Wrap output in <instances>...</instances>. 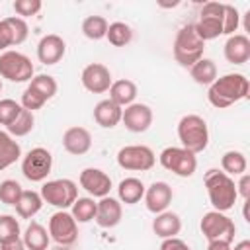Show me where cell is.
<instances>
[{
  "label": "cell",
  "instance_id": "obj_1",
  "mask_svg": "<svg viewBox=\"0 0 250 250\" xmlns=\"http://www.w3.org/2000/svg\"><path fill=\"white\" fill-rule=\"evenodd\" d=\"M248 96H250V82L240 72H230L217 78L207 90V100L217 109L230 107L232 104L246 100Z\"/></svg>",
  "mask_w": 250,
  "mask_h": 250
},
{
  "label": "cell",
  "instance_id": "obj_2",
  "mask_svg": "<svg viewBox=\"0 0 250 250\" xmlns=\"http://www.w3.org/2000/svg\"><path fill=\"white\" fill-rule=\"evenodd\" d=\"M203 184H205L207 197L215 211L227 213L229 209L234 207L238 193H236V184L230 176H227L219 168H209L203 176Z\"/></svg>",
  "mask_w": 250,
  "mask_h": 250
},
{
  "label": "cell",
  "instance_id": "obj_3",
  "mask_svg": "<svg viewBox=\"0 0 250 250\" xmlns=\"http://www.w3.org/2000/svg\"><path fill=\"white\" fill-rule=\"evenodd\" d=\"M203 49H205V41L197 35L193 23H188V25L178 29L176 39H174V47H172L174 59L178 64L189 68L199 59H203Z\"/></svg>",
  "mask_w": 250,
  "mask_h": 250
},
{
  "label": "cell",
  "instance_id": "obj_4",
  "mask_svg": "<svg viewBox=\"0 0 250 250\" xmlns=\"http://www.w3.org/2000/svg\"><path fill=\"white\" fill-rule=\"evenodd\" d=\"M178 139L182 146L193 154H199L209 145V127L201 115H184L178 123Z\"/></svg>",
  "mask_w": 250,
  "mask_h": 250
},
{
  "label": "cell",
  "instance_id": "obj_5",
  "mask_svg": "<svg viewBox=\"0 0 250 250\" xmlns=\"http://www.w3.org/2000/svg\"><path fill=\"white\" fill-rule=\"evenodd\" d=\"M39 193L43 203H49L59 211H66L78 199V186L68 178H59V180L45 182Z\"/></svg>",
  "mask_w": 250,
  "mask_h": 250
},
{
  "label": "cell",
  "instance_id": "obj_6",
  "mask_svg": "<svg viewBox=\"0 0 250 250\" xmlns=\"http://www.w3.org/2000/svg\"><path fill=\"white\" fill-rule=\"evenodd\" d=\"M160 166L168 172H172L178 178H189L197 170V158L193 152L186 150L184 146H166L160 156Z\"/></svg>",
  "mask_w": 250,
  "mask_h": 250
},
{
  "label": "cell",
  "instance_id": "obj_7",
  "mask_svg": "<svg viewBox=\"0 0 250 250\" xmlns=\"http://www.w3.org/2000/svg\"><path fill=\"white\" fill-rule=\"evenodd\" d=\"M33 72V62L27 55L12 49L0 55V78L10 82H29L35 76Z\"/></svg>",
  "mask_w": 250,
  "mask_h": 250
},
{
  "label": "cell",
  "instance_id": "obj_8",
  "mask_svg": "<svg viewBox=\"0 0 250 250\" xmlns=\"http://www.w3.org/2000/svg\"><path fill=\"white\" fill-rule=\"evenodd\" d=\"M199 229L203 232V236L207 238V242H217V240H223V242H230L234 240V232H236V227H234V221L230 217H227L225 213L221 211H207L203 217H201V223H199Z\"/></svg>",
  "mask_w": 250,
  "mask_h": 250
},
{
  "label": "cell",
  "instance_id": "obj_9",
  "mask_svg": "<svg viewBox=\"0 0 250 250\" xmlns=\"http://www.w3.org/2000/svg\"><path fill=\"white\" fill-rule=\"evenodd\" d=\"M223 18H225V4L207 2L203 4L199 12V20L197 23H193V27L203 41H211L223 35Z\"/></svg>",
  "mask_w": 250,
  "mask_h": 250
},
{
  "label": "cell",
  "instance_id": "obj_10",
  "mask_svg": "<svg viewBox=\"0 0 250 250\" xmlns=\"http://www.w3.org/2000/svg\"><path fill=\"white\" fill-rule=\"evenodd\" d=\"M156 156L146 145H127L117 152V164L129 172H146L154 166Z\"/></svg>",
  "mask_w": 250,
  "mask_h": 250
},
{
  "label": "cell",
  "instance_id": "obj_11",
  "mask_svg": "<svg viewBox=\"0 0 250 250\" xmlns=\"http://www.w3.org/2000/svg\"><path fill=\"white\" fill-rule=\"evenodd\" d=\"M51 168H53V154L43 146L31 148L21 160V174L29 182H45L47 176L51 174Z\"/></svg>",
  "mask_w": 250,
  "mask_h": 250
},
{
  "label": "cell",
  "instance_id": "obj_12",
  "mask_svg": "<svg viewBox=\"0 0 250 250\" xmlns=\"http://www.w3.org/2000/svg\"><path fill=\"white\" fill-rule=\"evenodd\" d=\"M49 236L59 246H70L78 238V223L68 211H57L49 219Z\"/></svg>",
  "mask_w": 250,
  "mask_h": 250
},
{
  "label": "cell",
  "instance_id": "obj_13",
  "mask_svg": "<svg viewBox=\"0 0 250 250\" xmlns=\"http://www.w3.org/2000/svg\"><path fill=\"white\" fill-rule=\"evenodd\" d=\"M80 82L82 86L90 92V94H104L109 90L111 86V72L105 64L102 62H90L88 66L82 68L80 74Z\"/></svg>",
  "mask_w": 250,
  "mask_h": 250
},
{
  "label": "cell",
  "instance_id": "obj_14",
  "mask_svg": "<svg viewBox=\"0 0 250 250\" xmlns=\"http://www.w3.org/2000/svg\"><path fill=\"white\" fill-rule=\"evenodd\" d=\"M121 123L131 133H145L152 125V109L146 104L133 102L121 113Z\"/></svg>",
  "mask_w": 250,
  "mask_h": 250
},
{
  "label": "cell",
  "instance_id": "obj_15",
  "mask_svg": "<svg viewBox=\"0 0 250 250\" xmlns=\"http://www.w3.org/2000/svg\"><path fill=\"white\" fill-rule=\"evenodd\" d=\"M80 188H84L92 197H105L109 195V189H111V178L100 170V168H84L80 172Z\"/></svg>",
  "mask_w": 250,
  "mask_h": 250
},
{
  "label": "cell",
  "instance_id": "obj_16",
  "mask_svg": "<svg viewBox=\"0 0 250 250\" xmlns=\"http://www.w3.org/2000/svg\"><path fill=\"white\" fill-rule=\"evenodd\" d=\"M66 53V43L61 35L57 33H49V35H43L41 41L37 43V59L39 62L51 66V64H57Z\"/></svg>",
  "mask_w": 250,
  "mask_h": 250
},
{
  "label": "cell",
  "instance_id": "obj_17",
  "mask_svg": "<svg viewBox=\"0 0 250 250\" xmlns=\"http://www.w3.org/2000/svg\"><path fill=\"white\" fill-rule=\"evenodd\" d=\"M174 191L166 182H152L146 189H145V205L150 213L158 215L162 211H168V205L172 203Z\"/></svg>",
  "mask_w": 250,
  "mask_h": 250
},
{
  "label": "cell",
  "instance_id": "obj_18",
  "mask_svg": "<svg viewBox=\"0 0 250 250\" xmlns=\"http://www.w3.org/2000/svg\"><path fill=\"white\" fill-rule=\"evenodd\" d=\"M121 217H123V207H121V201L111 197V195H105L98 201L96 205V217L94 221L102 227V229H113L121 223Z\"/></svg>",
  "mask_w": 250,
  "mask_h": 250
},
{
  "label": "cell",
  "instance_id": "obj_19",
  "mask_svg": "<svg viewBox=\"0 0 250 250\" xmlns=\"http://www.w3.org/2000/svg\"><path fill=\"white\" fill-rule=\"evenodd\" d=\"M62 146L68 154L82 156L92 148V135L86 127H80V125L68 127L62 133Z\"/></svg>",
  "mask_w": 250,
  "mask_h": 250
},
{
  "label": "cell",
  "instance_id": "obj_20",
  "mask_svg": "<svg viewBox=\"0 0 250 250\" xmlns=\"http://www.w3.org/2000/svg\"><path fill=\"white\" fill-rule=\"evenodd\" d=\"M225 59L230 64H244L250 59V39L244 33H234L225 43Z\"/></svg>",
  "mask_w": 250,
  "mask_h": 250
},
{
  "label": "cell",
  "instance_id": "obj_21",
  "mask_svg": "<svg viewBox=\"0 0 250 250\" xmlns=\"http://www.w3.org/2000/svg\"><path fill=\"white\" fill-rule=\"evenodd\" d=\"M121 113H123V107H119L109 98L100 100L94 107V121L104 129H113L115 125L121 123Z\"/></svg>",
  "mask_w": 250,
  "mask_h": 250
},
{
  "label": "cell",
  "instance_id": "obj_22",
  "mask_svg": "<svg viewBox=\"0 0 250 250\" xmlns=\"http://www.w3.org/2000/svg\"><path fill=\"white\" fill-rule=\"evenodd\" d=\"M152 230L162 240L164 238H174L182 230V219L174 211H162V213L154 215V219H152Z\"/></svg>",
  "mask_w": 250,
  "mask_h": 250
},
{
  "label": "cell",
  "instance_id": "obj_23",
  "mask_svg": "<svg viewBox=\"0 0 250 250\" xmlns=\"http://www.w3.org/2000/svg\"><path fill=\"white\" fill-rule=\"evenodd\" d=\"M107 92H109V100L111 102H115L119 107H127L137 98V84L133 80H129V78H121V80L111 82Z\"/></svg>",
  "mask_w": 250,
  "mask_h": 250
},
{
  "label": "cell",
  "instance_id": "obj_24",
  "mask_svg": "<svg viewBox=\"0 0 250 250\" xmlns=\"http://www.w3.org/2000/svg\"><path fill=\"white\" fill-rule=\"evenodd\" d=\"M145 184L139 178H125L117 186V199L125 205H135L145 197Z\"/></svg>",
  "mask_w": 250,
  "mask_h": 250
},
{
  "label": "cell",
  "instance_id": "obj_25",
  "mask_svg": "<svg viewBox=\"0 0 250 250\" xmlns=\"http://www.w3.org/2000/svg\"><path fill=\"white\" fill-rule=\"evenodd\" d=\"M20 156H21L20 143L8 131H0V172L10 168L16 160H20Z\"/></svg>",
  "mask_w": 250,
  "mask_h": 250
},
{
  "label": "cell",
  "instance_id": "obj_26",
  "mask_svg": "<svg viewBox=\"0 0 250 250\" xmlns=\"http://www.w3.org/2000/svg\"><path fill=\"white\" fill-rule=\"evenodd\" d=\"M21 240H23L25 250H47L49 248V242H51V236H49V230L43 225L29 223Z\"/></svg>",
  "mask_w": 250,
  "mask_h": 250
},
{
  "label": "cell",
  "instance_id": "obj_27",
  "mask_svg": "<svg viewBox=\"0 0 250 250\" xmlns=\"http://www.w3.org/2000/svg\"><path fill=\"white\" fill-rule=\"evenodd\" d=\"M16 207V213L21 217V219H31L35 217L41 207H43V199H41V193L33 191V189H23L18 203L14 205Z\"/></svg>",
  "mask_w": 250,
  "mask_h": 250
},
{
  "label": "cell",
  "instance_id": "obj_28",
  "mask_svg": "<svg viewBox=\"0 0 250 250\" xmlns=\"http://www.w3.org/2000/svg\"><path fill=\"white\" fill-rule=\"evenodd\" d=\"M189 74L193 78V82L201 84V86H211L217 80V64L211 59H199L195 64L189 66Z\"/></svg>",
  "mask_w": 250,
  "mask_h": 250
},
{
  "label": "cell",
  "instance_id": "obj_29",
  "mask_svg": "<svg viewBox=\"0 0 250 250\" xmlns=\"http://www.w3.org/2000/svg\"><path fill=\"white\" fill-rule=\"evenodd\" d=\"M221 168L230 178L232 176H240V174H246L248 160H246L244 152H240V150H227L221 156Z\"/></svg>",
  "mask_w": 250,
  "mask_h": 250
},
{
  "label": "cell",
  "instance_id": "obj_30",
  "mask_svg": "<svg viewBox=\"0 0 250 250\" xmlns=\"http://www.w3.org/2000/svg\"><path fill=\"white\" fill-rule=\"evenodd\" d=\"M105 39L113 45V47H125L131 43L133 39V29L131 25H127L125 21H113L107 25V33Z\"/></svg>",
  "mask_w": 250,
  "mask_h": 250
},
{
  "label": "cell",
  "instance_id": "obj_31",
  "mask_svg": "<svg viewBox=\"0 0 250 250\" xmlns=\"http://www.w3.org/2000/svg\"><path fill=\"white\" fill-rule=\"evenodd\" d=\"M96 205L98 201H94V197H78L70 207V215L76 223H90L96 217Z\"/></svg>",
  "mask_w": 250,
  "mask_h": 250
},
{
  "label": "cell",
  "instance_id": "obj_32",
  "mask_svg": "<svg viewBox=\"0 0 250 250\" xmlns=\"http://www.w3.org/2000/svg\"><path fill=\"white\" fill-rule=\"evenodd\" d=\"M107 20L104 16H88L84 21H82V33L84 37L92 39V41H100L105 37L107 33Z\"/></svg>",
  "mask_w": 250,
  "mask_h": 250
},
{
  "label": "cell",
  "instance_id": "obj_33",
  "mask_svg": "<svg viewBox=\"0 0 250 250\" xmlns=\"http://www.w3.org/2000/svg\"><path fill=\"white\" fill-rule=\"evenodd\" d=\"M27 88H31L33 92H37L45 102H49L57 94V88L59 86H57V80L53 76H49V74H37V76H33L29 80Z\"/></svg>",
  "mask_w": 250,
  "mask_h": 250
},
{
  "label": "cell",
  "instance_id": "obj_34",
  "mask_svg": "<svg viewBox=\"0 0 250 250\" xmlns=\"http://www.w3.org/2000/svg\"><path fill=\"white\" fill-rule=\"evenodd\" d=\"M33 125H35L33 113L27 111V109H21V113L16 117L14 123H10V125L6 127V131H8L12 137H25V135H29V133L33 131Z\"/></svg>",
  "mask_w": 250,
  "mask_h": 250
},
{
  "label": "cell",
  "instance_id": "obj_35",
  "mask_svg": "<svg viewBox=\"0 0 250 250\" xmlns=\"http://www.w3.org/2000/svg\"><path fill=\"white\" fill-rule=\"evenodd\" d=\"M23 188L20 186V182L16 180H4L0 182V201L6 205H16L20 195H21Z\"/></svg>",
  "mask_w": 250,
  "mask_h": 250
},
{
  "label": "cell",
  "instance_id": "obj_36",
  "mask_svg": "<svg viewBox=\"0 0 250 250\" xmlns=\"http://www.w3.org/2000/svg\"><path fill=\"white\" fill-rule=\"evenodd\" d=\"M20 238V223L14 215H0V244Z\"/></svg>",
  "mask_w": 250,
  "mask_h": 250
},
{
  "label": "cell",
  "instance_id": "obj_37",
  "mask_svg": "<svg viewBox=\"0 0 250 250\" xmlns=\"http://www.w3.org/2000/svg\"><path fill=\"white\" fill-rule=\"evenodd\" d=\"M21 109H23V107H21L16 100H10V98L0 100V125L8 127L10 123H14L16 117L21 113Z\"/></svg>",
  "mask_w": 250,
  "mask_h": 250
},
{
  "label": "cell",
  "instance_id": "obj_38",
  "mask_svg": "<svg viewBox=\"0 0 250 250\" xmlns=\"http://www.w3.org/2000/svg\"><path fill=\"white\" fill-rule=\"evenodd\" d=\"M240 27V12L232 4H225V18H223V35H234Z\"/></svg>",
  "mask_w": 250,
  "mask_h": 250
},
{
  "label": "cell",
  "instance_id": "obj_39",
  "mask_svg": "<svg viewBox=\"0 0 250 250\" xmlns=\"http://www.w3.org/2000/svg\"><path fill=\"white\" fill-rule=\"evenodd\" d=\"M4 20L8 21V25H10V29H12L14 43H16V45H21V43L27 39V35H29V27H27L25 20H21V18H18V16H10V18H4Z\"/></svg>",
  "mask_w": 250,
  "mask_h": 250
},
{
  "label": "cell",
  "instance_id": "obj_40",
  "mask_svg": "<svg viewBox=\"0 0 250 250\" xmlns=\"http://www.w3.org/2000/svg\"><path fill=\"white\" fill-rule=\"evenodd\" d=\"M41 0H16L12 4L14 12L18 14V18H29V16H35L39 10H41Z\"/></svg>",
  "mask_w": 250,
  "mask_h": 250
},
{
  "label": "cell",
  "instance_id": "obj_41",
  "mask_svg": "<svg viewBox=\"0 0 250 250\" xmlns=\"http://www.w3.org/2000/svg\"><path fill=\"white\" fill-rule=\"evenodd\" d=\"M47 102L37 94V92H33L31 88H25L23 90V94H21V102H20V105L23 107V109H27V111H35V109H41L43 105H45Z\"/></svg>",
  "mask_w": 250,
  "mask_h": 250
},
{
  "label": "cell",
  "instance_id": "obj_42",
  "mask_svg": "<svg viewBox=\"0 0 250 250\" xmlns=\"http://www.w3.org/2000/svg\"><path fill=\"white\" fill-rule=\"evenodd\" d=\"M14 35H12V29L8 25L6 20H0V51H10V47H14Z\"/></svg>",
  "mask_w": 250,
  "mask_h": 250
},
{
  "label": "cell",
  "instance_id": "obj_43",
  "mask_svg": "<svg viewBox=\"0 0 250 250\" xmlns=\"http://www.w3.org/2000/svg\"><path fill=\"white\" fill-rule=\"evenodd\" d=\"M160 250H191L188 242H184L182 238L174 236V238H164L160 242Z\"/></svg>",
  "mask_w": 250,
  "mask_h": 250
},
{
  "label": "cell",
  "instance_id": "obj_44",
  "mask_svg": "<svg viewBox=\"0 0 250 250\" xmlns=\"http://www.w3.org/2000/svg\"><path fill=\"white\" fill-rule=\"evenodd\" d=\"M236 193L242 195V199H250V176L240 174V180L236 184Z\"/></svg>",
  "mask_w": 250,
  "mask_h": 250
},
{
  "label": "cell",
  "instance_id": "obj_45",
  "mask_svg": "<svg viewBox=\"0 0 250 250\" xmlns=\"http://www.w3.org/2000/svg\"><path fill=\"white\" fill-rule=\"evenodd\" d=\"M0 250H25V246H23L21 238H14V240H8V242H2Z\"/></svg>",
  "mask_w": 250,
  "mask_h": 250
},
{
  "label": "cell",
  "instance_id": "obj_46",
  "mask_svg": "<svg viewBox=\"0 0 250 250\" xmlns=\"http://www.w3.org/2000/svg\"><path fill=\"white\" fill-rule=\"evenodd\" d=\"M230 242H223V240H217V242H209L207 244V250H230Z\"/></svg>",
  "mask_w": 250,
  "mask_h": 250
},
{
  "label": "cell",
  "instance_id": "obj_47",
  "mask_svg": "<svg viewBox=\"0 0 250 250\" xmlns=\"http://www.w3.org/2000/svg\"><path fill=\"white\" fill-rule=\"evenodd\" d=\"M230 250H250V240H240L234 246H230Z\"/></svg>",
  "mask_w": 250,
  "mask_h": 250
},
{
  "label": "cell",
  "instance_id": "obj_48",
  "mask_svg": "<svg viewBox=\"0 0 250 250\" xmlns=\"http://www.w3.org/2000/svg\"><path fill=\"white\" fill-rule=\"evenodd\" d=\"M244 29H246V31H250V10L244 14Z\"/></svg>",
  "mask_w": 250,
  "mask_h": 250
},
{
  "label": "cell",
  "instance_id": "obj_49",
  "mask_svg": "<svg viewBox=\"0 0 250 250\" xmlns=\"http://www.w3.org/2000/svg\"><path fill=\"white\" fill-rule=\"evenodd\" d=\"M0 90H2V78H0Z\"/></svg>",
  "mask_w": 250,
  "mask_h": 250
}]
</instances>
